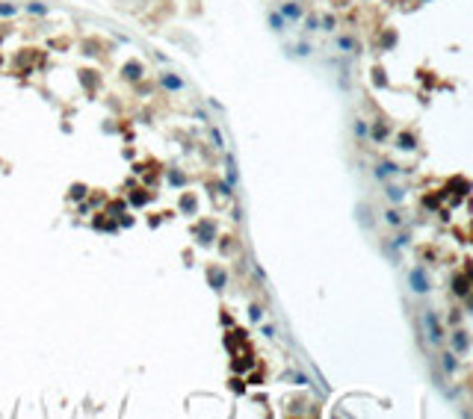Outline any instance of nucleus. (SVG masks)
Segmentation results:
<instances>
[{
  "instance_id": "nucleus-1",
  "label": "nucleus",
  "mask_w": 473,
  "mask_h": 419,
  "mask_svg": "<svg viewBox=\"0 0 473 419\" xmlns=\"http://www.w3.org/2000/svg\"><path fill=\"white\" fill-rule=\"evenodd\" d=\"M411 284H414L417 292H426V290H429V287H426V278H423V269H417V272L411 275Z\"/></svg>"
},
{
  "instance_id": "nucleus-2",
  "label": "nucleus",
  "mask_w": 473,
  "mask_h": 419,
  "mask_svg": "<svg viewBox=\"0 0 473 419\" xmlns=\"http://www.w3.org/2000/svg\"><path fill=\"white\" fill-rule=\"evenodd\" d=\"M426 322H429V331H432V340H441V328H438V319H435V313H426Z\"/></svg>"
},
{
  "instance_id": "nucleus-3",
  "label": "nucleus",
  "mask_w": 473,
  "mask_h": 419,
  "mask_svg": "<svg viewBox=\"0 0 473 419\" xmlns=\"http://www.w3.org/2000/svg\"><path fill=\"white\" fill-rule=\"evenodd\" d=\"M139 74H142V65H139V62H130V65H127V68H124V77H127V80H130V77H133V80H136V77H139Z\"/></svg>"
},
{
  "instance_id": "nucleus-4",
  "label": "nucleus",
  "mask_w": 473,
  "mask_h": 419,
  "mask_svg": "<svg viewBox=\"0 0 473 419\" xmlns=\"http://www.w3.org/2000/svg\"><path fill=\"white\" fill-rule=\"evenodd\" d=\"M400 148H414V136H411V133L400 136Z\"/></svg>"
},
{
  "instance_id": "nucleus-5",
  "label": "nucleus",
  "mask_w": 473,
  "mask_h": 419,
  "mask_svg": "<svg viewBox=\"0 0 473 419\" xmlns=\"http://www.w3.org/2000/svg\"><path fill=\"white\" fill-rule=\"evenodd\" d=\"M163 83H166L169 89H181V86H183V83H181V80H175V77H163Z\"/></svg>"
},
{
  "instance_id": "nucleus-6",
  "label": "nucleus",
  "mask_w": 473,
  "mask_h": 419,
  "mask_svg": "<svg viewBox=\"0 0 473 419\" xmlns=\"http://www.w3.org/2000/svg\"><path fill=\"white\" fill-rule=\"evenodd\" d=\"M456 292H459V295H465V292H468V284H465V278H456Z\"/></svg>"
},
{
  "instance_id": "nucleus-7",
  "label": "nucleus",
  "mask_w": 473,
  "mask_h": 419,
  "mask_svg": "<svg viewBox=\"0 0 473 419\" xmlns=\"http://www.w3.org/2000/svg\"><path fill=\"white\" fill-rule=\"evenodd\" d=\"M468 346V337L465 334H456V349H465Z\"/></svg>"
},
{
  "instance_id": "nucleus-8",
  "label": "nucleus",
  "mask_w": 473,
  "mask_h": 419,
  "mask_svg": "<svg viewBox=\"0 0 473 419\" xmlns=\"http://www.w3.org/2000/svg\"><path fill=\"white\" fill-rule=\"evenodd\" d=\"M0 15H15V6H9V3H0Z\"/></svg>"
},
{
  "instance_id": "nucleus-9",
  "label": "nucleus",
  "mask_w": 473,
  "mask_h": 419,
  "mask_svg": "<svg viewBox=\"0 0 473 419\" xmlns=\"http://www.w3.org/2000/svg\"><path fill=\"white\" fill-rule=\"evenodd\" d=\"M284 12H287V15H290V18H299V9H296V6H287V9H284Z\"/></svg>"
},
{
  "instance_id": "nucleus-10",
  "label": "nucleus",
  "mask_w": 473,
  "mask_h": 419,
  "mask_svg": "<svg viewBox=\"0 0 473 419\" xmlns=\"http://www.w3.org/2000/svg\"><path fill=\"white\" fill-rule=\"evenodd\" d=\"M388 192H391V198H394V201H402V192H400V189H388Z\"/></svg>"
}]
</instances>
